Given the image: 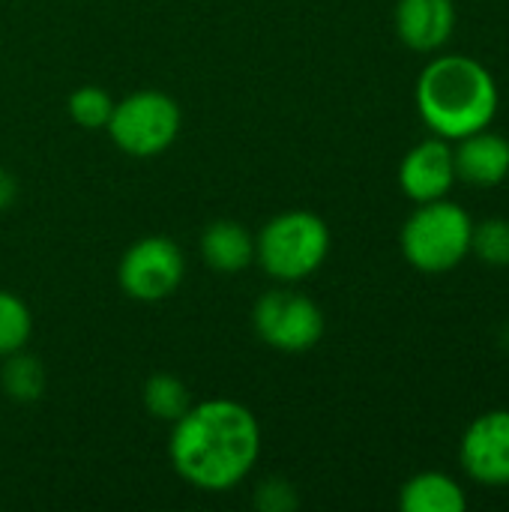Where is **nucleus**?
I'll use <instances>...</instances> for the list:
<instances>
[{"label":"nucleus","mask_w":509,"mask_h":512,"mask_svg":"<svg viewBox=\"0 0 509 512\" xmlns=\"http://www.w3.org/2000/svg\"><path fill=\"white\" fill-rule=\"evenodd\" d=\"M459 462L480 486H509V411H486L465 429Z\"/></svg>","instance_id":"8"},{"label":"nucleus","mask_w":509,"mask_h":512,"mask_svg":"<svg viewBox=\"0 0 509 512\" xmlns=\"http://www.w3.org/2000/svg\"><path fill=\"white\" fill-rule=\"evenodd\" d=\"M201 258L213 273L234 276L255 261V234L234 219H216L201 231Z\"/></svg>","instance_id":"12"},{"label":"nucleus","mask_w":509,"mask_h":512,"mask_svg":"<svg viewBox=\"0 0 509 512\" xmlns=\"http://www.w3.org/2000/svg\"><path fill=\"white\" fill-rule=\"evenodd\" d=\"M30 336H33V315L27 303L18 294L0 288V360L6 354L27 348Z\"/></svg>","instance_id":"16"},{"label":"nucleus","mask_w":509,"mask_h":512,"mask_svg":"<svg viewBox=\"0 0 509 512\" xmlns=\"http://www.w3.org/2000/svg\"><path fill=\"white\" fill-rule=\"evenodd\" d=\"M456 27L453 0H399L396 3V33L411 51H438L447 45Z\"/></svg>","instance_id":"11"},{"label":"nucleus","mask_w":509,"mask_h":512,"mask_svg":"<svg viewBox=\"0 0 509 512\" xmlns=\"http://www.w3.org/2000/svg\"><path fill=\"white\" fill-rule=\"evenodd\" d=\"M399 186L414 204L447 198L456 186L453 147L447 138H426L414 144L399 165Z\"/></svg>","instance_id":"9"},{"label":"nucleus","mask_w":509,"mask_h":512,"mask_svg":"<svg viewBox=\"0 0 509 512\" xmlns=\"http://www.w3.org/2000/svg\"><path fill=\"white\" fill-rule=\"evenodd\" d=\"M186 276V258L183 249L171 237H141L135 240L120 264H117V282L123 294L135 303H162L168 300Z\"/></svg>","instance_id":"7"},{"label":"nucleus","mask_w":509,"mask_h":512,"mask_svg":"<svg viewBox=\"0 0 509 512\" xmlns=\"http://www.w3.org/2000/svg\"><path fill=\"white\" fill-rule=\"evenodd\" d=\"M66 111L81 129H105L111 120V111H114V99L108 90H102L96 84H84L69 93Z\"/></svg>","instance_id":"17"},{"label":"nucleus","mask_w":509,"mask_h":512,"mask_svg":"<svg viewBox=\"0 0 509 512\" xmlns=\"http://www.w3.org/2000/svg\"><path fill=\"white\" fill-rule=\"evenodd\" d=\"M261 456L258 417L237 399H204L171 423L168 459L177 477L201 492H231Z\"/></svg>","instance_id":"1"},{"label":"nucleus","mask_w":509,"mask_h":512,"mask_svg":"<svg viewBox=\"0 0 509 512\" xmlns=\"http://www.w3.org/2000/svg\"><path fill=\"white\" fill-rule=\"evenodd\" d=\"M183 126V114L174 96L162 90H135L114 102L105 126L114 147L132 159H153L165 153Z\"/></svg>","instance_id":"5"},{"label":"nucleus","mask_w":509,"mask_h":512,"mask_svg":"<svg viewBox=\"0 0 509 512\" xmlns=\"http://www.w3.org/2000/svg\"><path fill=\"white\" fill-rule=\"evenodd\" d=\"M399 507L405 512H465L468 498L453 477L441 471H423L402 486Z\"/></svg>","instance_id":"13"},{"label":"nucleus","mask_w":509,"mask_h":512,"mask_svg":"<svg viewBox=\"0 0 509 512\" xmlns=\"http://www.w3.org/2000/svg\"><path fill=\"white\" fill-rule=\"evenodd\" d=\"M414 99L423 123L447 141L489 129L501 102L492 72L465 54L429 60L417 78Z\"/></svg>","instance_id":"2"},{"label":"nucleus","mask_w":509,"mask_h":512,"mask_svg":"<svg viewBox=\"0 0 509 512\" xmlns=\"http://www.w3.org/2000/svg\"><path fill=\"white\" fill-rule=\"evenodd\" d=\"M48 384L45 366L39 357L27 354V348L6 354L3 357V369H0V390L6 393V399L18 402V405H33L42 399Z\"/></svg>","instance_id":"14"},{"label":"nucleus","mask_w":509,"mask_h":512,"mask_svg":"<svg viewBox=\"0 0 509 512\" xmlns=\"http://www.w3.org/2000/svg\"><path fill=\"white\" fill-rule=\"evenodd\" d=\"M453 165H456V180L480 189H492L509 177V141L489 129L465 135L453 147Z\"/></svg>","instance_id":"10"},{"label":"nucleus","mask_w":509,"mask_h":512,"mask_svg":"<svg viewBox=\"0 0 509 512\" xmlns=\"http://www.w3.org/2000/svg\"><path fill=\"white\" fill-rule=\"evenodd\" d=\"M141 402L147 408L150 417L162 420V423H177L189 408H192V393L189 387L171 375V372H156L144 381L141 387Z\"/></svg>","instance_id":"15"},{"label":"nucleus","mask_w":509,"mask_h":512,"mask_svg":"<svg viewBox=\"0 0 509 512\" xmlns=\"http://www.w3.org/2000/svg\"><path fill=\"white\" fill-rule=\"evenodd\" d=\"M15 195H18V183H15V177H12L9 171H3V168H0V210L12 207Z\"/></svg>","instance_id":"20"},{"label":"nucleus","mask_w":509,"mask_h":512,"mask_svg":"<svg viewBox=\"0 0 509 512\" xmlns=\"http://www.w3.org/2000/svg\"><path fill=\"white\" fill-rule=\"evenodd\" d=\"M297 492L288 480L270 477L255 489V507L261 512H291L297 510Z\"/></svg>","instance_id":"19"},{"label":"nucleus","mask_w":509,"mask_h":512,"mask_svg":"<svg viewBox=\"0 0 509 512\" xmlns=\"http://www.w3.org/2000/svg\"><path fill=\"white\" fill-rule=\"evenodd\" d=\"M474 219L465 207L438 198L417 204V210L402 225V255L420 273H450L471 255Z\"/></svg>","instance_id":"4"},{"label":"nucleus","mask_w":509,"mask_h":512,"mask_svg":"<svg viewBox=\"0 0 509 512\" xmlns=\"http://www.w3.org/2000/svg\"><path fill=\"white\" fill-rule=\"evenodd\" d=\"M471 252L489 267H509V219L492 216V219L474 222Z\"/></svg>","instance_id":"18"},{"label":"nucleus","mask_w":509,"mask_h":512,"mask_svg":"<svg viewBox=\"0 0 509 512\" xmlns=\"http://www.w3.org/2000/svg\"><path fill=\"white\" fill-rule=\"evenodd\" d=\"M330 255V228L312 210H285L255 234V264L279 285H294L321 270Z\"/></svg>","instance_id":"3"},{"label":"nucleus","mask_w":509,"mask_h":512,"mask_svg":"<svg viewBox=\"0 0 509 512\" xmlns=\"http://www.w3.org/2000/svg\"><path fill=\"white\" fill-rule=\"evenodd\" d=\"M324 312L321 306L294 291L291 285L264 291L252 306V330L255 336L282 354H306L324 339Z\"/></svg>","instance_id":"6"}]
</instances>
